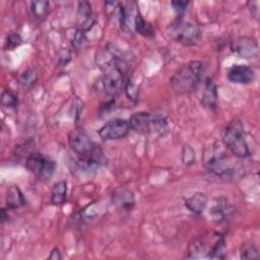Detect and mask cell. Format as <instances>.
Returning <instances> with one entry per match:
<instances>
[{
    "mask_svg": "<svg viewBox=\"0 0 260 260\" xmlns=\"http://www.w3.org/2000/svg\"><path fill=\"white\" fill-rule=\"evenodd\" d=\"M237 158L229 156L219 143L212 144L203 153V162L207 171L229 181L240 179L244 174V168Z\"/></svg>",
    "mask_w": 260,
    "mask_h": 260,
    "instance_id": "cell-1",
    "label": "cell"
},
{
    "mask_svg": "<svg viewBox=\"0 0 260 260\" xmlns=\"http://www.w3.org/2000/svg\"><path fill=\"white\" fill-rule=\"evenodd\" d=\"M68 143L71 150L78 156L77 164L80 169L92 170L105 164L103 150L83 129L72 130L68 135Z\"/></svg>",
    "mask_w": 260,
    "mask_h": 260,
    "instance_id": "cell-2",
    "label": "cell"
},
{
    "mask_svg": "<svg viewBox=\"0 0 260 260\" xmlns=\"http://www.w3.org/2000/svg\"><path fill=\"white\" fill-rule=\"evenodd\" d=\"M187 258H225V242L221 234L208 232L205 235L193 239L188 247Z\"/></svg>",
    "mask_w": 260,
    "mask_h": 260,
    "instance_id": "cell-3",
    "label": "cell"
},
{
    "mask_svg": "<svg viewBox=\"0 0 260 260\" xmlns=\"http://www.w3.org/2000/svg\"><path fill=\"white\" fill-rule=\"evenodd\" d=\"M203 71V64L194 60L184 64L171 77L172 88L178 93H189L199 84Z\"/></svg>",
    "mask_w": 260,
    "mask_h": 260,
    "instance_id": "cell-4",
    "label": "cell"
},
{
    "mask_svg": "<svg viewBox=\"0 0 260 260\" xmlns=\"http://www.w3.org/2000/svg\"><path fill=\"white\" fill-rule=\"evenodd\" d=\"M223 144L230 149L234 156L238 158H246L251 155L243 123L239 119L232 120L223 131Z\"/></svg>",
    "mask_w": 260,
    "mask_h": 260,
    "instance_id": "cell-5",
    "label": "cell"
},
{
    "mask_svg": "<svg viewBox=\"0 0 260 260\" xmlns=\"http://www.w3.org/2000/svg\"><path fill=\"white\" fill-rule=\"evenodd\" d=\"M128 122L130 129L139 134H164L168 130V124L165 118L151 115L147 112H138L133 114L129 118Z\"/></svg>",
    "mask_w": 260,
    "mask_h": 260,
    "instance_id": "cell-6",
    "label": "cell"
},
{
    "mask_svg": "<svg viewBox=\"0 0 260 260\" xmlns=\"http://www.w3.org/2000/svg\"><path fill=\"white\" fill-rule=\"evenodd\" d=\"M170 36L184 46H194L201 38L200 26L192 21L178 19L169 27Z\"/></svg>",
    "mask_w": 260,
    "mask_h": 260,
    "instance_id": "cell-7",
    "label": "cell"
},
{
    "mask_svg": "<svg viewBox=\"0 0 260 260\" xmlns=\"http://www.w3.org/2000/svg\"><path fill=\"white\" fill-rule=\"evenodd\" d=\"M26 169L41 180H50L56 170V165L50 158L39 152H32L25 158Z\"/></svg>",
    "mask_w": 260,
    "mask_h": 260,
    "instance_id": "cell-8",
    "label": "cell"
},
{
    "mask_svg": "<svg viewBox=\"0 0 260 260\" xmlns=\"http://www.w3.org/2000/svg\"><path fill=\"white\" fill-rule=\"evenodd\" d=\"M130 131L128 120L116 118L104 124L98 131L99 136L104 140H117L124 138Z\"/></svg>",
    "mask_w": 260,
    "mask_h": 260,
    "instance_id": "cell-9",
    "label": "cell"
},
{
    "mask_svg": "<svg viewBox=\"0 0 260 260\" xmlns=\"http://www.w3.org/2000/svg\"><path fill=\"white\" fill-rule=\"evenodd\" d=\"M232 50L241 58L255 59L258 57V43L251 37H240L232 43Z\"/></svg>",
    "mask_w": 260,
    "mask_h": 260,
    "instance_id": "cell-10",
    "label": "cell"
},
{
    "mask_svg": "<svg viewBox=\"0 0 260 260\" xmlns=\"http://www.w3.org/2000/svg\"><path fill=\"white\" fill-rule=\"evenodd\" d=\"M113 204L123 211H130L135 205L134 193L125 187H119L112 193Z\"/></svg>",
    "mask_w": 260,
    "mask_h": 260,
    "instance_id": "cell-11",
    "label": "cell"
},
{
    "mask_svg": "<svg viewBox=\"0 0 260 260\" xmlns=\"http://www.w3.org/2000/svg\"><path fill=\"white\" fill-rule=\"evenodd\" d=\"M137 6L134 2L126 3V5L120 3L119 9V22L120 27L125 32H131L132 28H134V20L135 16L138 13Z\"/></svg>",
    "mask_w": 260,
    "mask_h": 260,
    "instance_id": "cell-12",
    "label": "cell"
},
{
    "mask_svg": "<svg viewBox=\"0 0 260 260\" xmlns=\"http://www.w3.org/2000/svg\"><path fill=\"white\" fill-rule=\"evenodd\" d=\"M228 79L233 83L250 84L254 81L255 73L252 68L246 65H234L228 71Z\"/></svg>",
    "mask_w": 260,
    "mask_h": 260,
    "instance_id": "cell-13",
    "label": "cell"
},
{
    "mask_svg": "<svg viewBox=\"0 0 260 260\" xmlns=\"http://www.w3.org/2000/svg\"><path fill=\"white\" fill-rule=\"evenodd\" d=\"M77 23L78 28L85 31L89 29L93 23L94 19L92 16L91 5L87 1H80L77 5Z\"/></svg>",
    "mask_w": 260,
    "mask_h": 260,
    "instance_id": "cell-14",
    "label": "cell"
},
{
    "mask_svg": "<svg viewBox=\"0 0 260 260\" xmlns=\"http://www.w3.org/2000/svg\"><path fill=\"white\" fill-rule=\"evenodd\" d=\"M233 212V207L224 198L216 199L214 205L210 208V215L216 222L225 221Z\"/></svg>",
    "mask_w": 260,
    "mask_h": 260,
    "instance_id": "cell-15",
    "label": "cell"
},
{
    "mask_svg": "<svg viewBox=\"0 0 260 260\" xmlns=\"http://www.w3.org/2000/svg\"><path fill=\"white\" fill-rule=\"evenodd\" d=\"M202 105L209 110H215L217 106V87L211 78H206L205 80Z\"/></svg>",
    "mask_w": 260,
    "mask_h": 260,
    "instance_id": "cell-16",
    "label": "cell"
},
{
    "mask_svg": "<svg viewBox=\"0 0 260 260\" xmlns=\"http://www.w3.org/2000/svg\"><path fill=\"white\" fill-rule=\"evenodd\" d=\"M207 196L197 192L185 200V206L194 214H200L207 206Z\"/></svg>",
    "mask_w": 260,
    "mask_h": 260,
    "instance_id": "cell-17",
    "label": "cell"
},
{
    "mask_svg": "<svg viewBox=\"0 0 260 260\" xmlns=\"http://www.w3.org/2000/svg\"><path fill=\"white\" fill-rule=\"evenodd\" d=\"M25 197L18 186H10L6 192V204L10 209H16L25 204Z\"/></svg>",
    "mask_w": 260,
    "mask_h": 260,
    "instance_id": "cell-18",
    "label": "cell"
},
{
    "mask_svg": "<svg viewBox=\"0 0 260 260\" xmlns=\"http://www.w3.org/2000/svg\"><path fill=\"white\" fill-rule=\"evenodd\" d=\"M30 16L38 22L45 20L50 12V3L45 0L32 1L29 8Z\"/></svg>",
    "mask_w": 260,
    "mask_h": 260,
    "instance_id": "cell-19",
    "label": "cell"
},
{
    "mask_svg": "<svg viewBox=\"0 0 260 260\" xmlns=\"http://www.w3.org/2000/svg\"><path fill=\"white\" fill-rule=\"evenodd\" d=\"M67 198V182L64 180L54 184L51 191V202L54 205H63Z\"/></svg>",
    "mask_w": 260,
    "mask_h": 260,
    "instance_id": "cell-20",
    "label": "cell"
},
{
    "mask_svg": "<svg viewBox=\"0 0 260 260\" xmlns=\"http://www.w3.org/2000/svg\"><path fill=\"white\" fill-rule=\"evenodd\" d=\"M134 29L137 34L145 37V38H152L154 36V29L151 26V24L149 22H147L142 15L140 14V12L138 11V13L135 16V20H134Z\"/></svg>",
    "mask_w": 260,
    "mask_h": 260,
    "instance_id": "cell-21",
    "label": "cell"
},
{
    "mask_svg": "<svg viewBox=\"0 0 260 260\" xmlns=\"http://www.w3.org/2000/svg\"><path fill=\"white\" fill-rule=\"evenodd\" d=\"M37 80H38L37 71L31 68L24 70L18 76L19 83L23 87H26V88H30L31 86H34V84L37 82Z\"/></svg>",
    "mask_w": 260,
    "mask_h": 260,
    "instance_id": "cell-22",
    "label": "cell"
},
{
    "mask_svg": "<svg viewBox=\"0 0 260 260\" xmlns=\"http://www.w3.org/2000/svg\"><path fill=\"white\" fill-rule=\"evenodd\" d=\"M1 104L6 108L14 109L18 105L17 95L9 89H4L1 93Z\"/></svg>",
    "mask_w": 260,
    "mask_h": 260,
    "instance_id": "cell-23",
    "label": "cell"
},
{
    "mask_svg": "<svg viewBox=\"0 0 260 260\" xmlns=\"http://www.w3.org/2000/svg\"><path fill=\"white\" fill-rule=\"evenodd\" d=\"M240 256H241V259H258L259 258L258 249L255 247L253 243L244 244L240 250Z\"/></svg>",
    "mask_w": 260,
    "mask_h": 260,
    "instance_id": "cell-24",
    "label": "cell"
},
{
    "mask_svg": "<svg viewBox=\"0 0 260 260\" xmlns=\"http://www.w3.org/2000/svg\"><path fill=\"white\" fill-rule=\"evenodd\" d=\"M34 146H35L34 140H32V139H28V140H25L24 142H22L21 144L16 145L15 150H16V152H17L18 155L25 156V158H26L29 154H31L32 152H35Z\"/></svg>",
    "mask_w": 260,
    "mask_h": 260,
    "instance_id": "cell-25",
    "label": "cell"
},
{
    "mask_svg": "<svg viewBox=\"0 0 260 260\" xmlns=\"http://www.w3.org/2000/svg\"><path fill=\"white\" fill-rule=\"evenodd\" d=\"M181 160L184 166L189 167L191 166L195 160V151L193 148L189 145H184L181 153Z\"/></svg>",
    "mask_w": 260,
    "mask_h": 260,
    "instance_id": "cell-26",
    "label": "cell"
},
{
    "mask_svg": "<svg viewBox=\"0 0 260 260\" xmlns=\"http://www.w3.org/2000/svg\"><path fill=\"white\" fill-rule=\"evenodd\" d=\"M21 43H22V39L18 34H16V32L9 34L5 40L4 50H9V51L14 50L16 47L20 46Z\"/></svg>",
    "mask_w": 260,
    "mask_h": 260,
    "instance_id": "cell-27",
    "label": "cell"
},
{
    "mask_svg": "<svg viewBox=\"0 0 260 260\" xmlns=\"http://www.w3.org/2000/svg\"><path fill=\"white\" fill-rule=\"evenodd\" d=\"M85 31L77 28L74 36H73V39H72V46L75 48V49H80L83 47L84 43L86 42V38H85Z\"/></svg>",
    "mask_w": 260,
    "mask_h": 260,
    "instance_id": "cell-28",
    "label": "cell"
},
{
    "mask_svg": "<svg viewBox=\"0 0 260 260\" xmlns=\"http://www.w3.org/2000/svg\"><path fill=\"white\" fill-rule=\"evenodd\" d=\"M125 91H126V94L128 96L129 100L131 101H136L137 98H138V88L136 87V85L132 82L127 81L126 85H125Z\"/></svg>",
    "mask_w": 260,
    "mask_h": 260,
    "instance_id": "cell-29",
    "label": "cell"
},
{
    "mask_svg": "<svg viewBox=\"0 0 260 260\" xmlns=\"http://www.w3.org/2000/svg\"><path fill=\"white\" fill-rule=\"evenodd\" d=\"M171 5L173 6V9L177 12L179 16H181L187 9L189 2L188 1H173L171 2Z\"/></svg>",
    "mask_w": 260,
    "mask_h": 260,
    "instance_id": "cell-30",
    "label": "cell"
},
{
    "mask_svg": "<svg viewBox=\"0 0 260 260\" xmlns=\"http://www.w3.org/2000/svg\"><path fill=\"white\" fill-rule=\"evenodd\" d=\"M259 2L258 1H250L248 2V8L252 14L253 17L258 18L259 15Z\"/></svg>",
    "mask_w": 260,
    "mask_h": 260,
    "instance_id": "cell-31",
    "label": "cell"
},
{
    "mask_svg": "<svg viewBox=\"0 0 260 260\" xmlns=\"http://www.w3.org/2000/svg\"><path fill=\"white\" fill-rule=\"evenodd\" d=\"M70 57H71V54L68 50H63L62 53L60 54V57H59V62L62 66L66 65L68 63V61L70 60Z\"/></svg>",
    "mask_w": 260,
    "mask_h": 260,
    "instance_id": "cell-32",
    "label": "cell"
},
{
    "mask_svg": "<svg viewBox=\"0 0 260 260\" xmlns=\"http://www.w3.org/2000/svg\"><path fill=\"white\" fill-rule=\"evenodd\" d=\"M48 258H49V259H53V260H60V259H62V255H61L60 250H59L58 248H54V249L51 251V253H50V255H49Z\"/></svg>",
    "mask_w": 260,
    "mask_h": 260,
    "instance_id": "cell-33",
    "label": "cell"
}]
</instances>
